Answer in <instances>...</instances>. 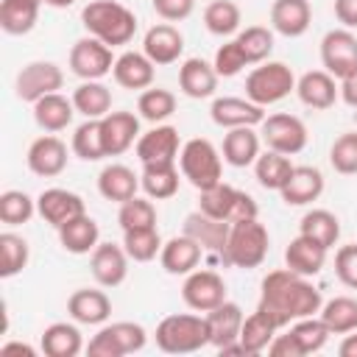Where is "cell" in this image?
<instances>
[{"mask_svg":"<svg viewBox=\"0 0 357 357\" xmlns=\"http://www.w3.org/2000/svg\"><path fill=\"white\" fill-rule=\"evenodd\" d=\"M237 42L248 59V64H259L271 56L273 50V33L265 28V25H248L245 31L237 33Z\"/></svg>","mask_w":357,"mask_h":357,"instance_id":"49","label":"cell"},{"mask_svg":"<svg viewBox=\"0 0 357 357\" xmlns=\"http://www.w3.org/2000/svg\"><path fill=\"white\" fill-rule=\"evenodd\" d=\"M178 167H181V176L201 192V190H209L215 187L218 181H223V162H220V153L218 148L204 139V137H195V139H187L178 151Z\"/></svg>","mask_w":357,"mask_h":357,"instance_id":"5","label":"cell"},{"mask_svg":"<svg viewBox=\"0 0 357 357\" xmlns=\"http://www.w3.org/2000/svg\"><path fill=\"white\" fill-rule=\"evenodd\" d=\"M321 64L329 75L343 81L357 70V36L349 28H332L321 39Z\"/></svg>","mask_w":357,"mask_h":357,"instance_id":"9","label":"cell"},{"mask_svg":"<svg viewBox=\"0 0 357 357\" xmlns=\"http://www.w3.org/2000/svg\"><path fill=\"white\" fill-rule=\"evenodd\" d=\"M296 89V75L284 61H262L245 78V98L262 109L284 100Z\"/></svg>","mask_w":357,"mask_h":357,"instance_id":"6","label":"cell"},{"mask_svg":"<svg viewBox=\"0 0 357 357\" xmlns=\"http://www.w3.org/2000/svg\"><path fill=\"white\" fill-rule=\"evenodd\" d=\"M257 156H259V134L254 131V126H240L226 131L223 162H229L231 167H248L257 162Z\"/></svg>","mask_w":357,"mask_h":357,"instance_id":"32","label":"cell"},{"mask_svg":"<svg viewBox=\"0 0 357 357\" xmlns=\"http://www.w3.org/2000/svg\"><path fill=\"white\" fill-rule=\"evenodd\" d=\"M329 165L340 176H354L357 173V131L340 134L332 148H329Z\"/></svg>","mask_w":357,"mask_h":357,"instance_id":"51","label":"cell"},{"mask_svg":"<svg viewBox=\"0 0 357 357\" xmlns=\"http://www.w3.org/2000/svg\"><path fill=\"white\" fill-rule=\"evenodd\" d=\"M81 22L89 31V36L106 42L109 47L128 45L137 31V17L131 8H126L117 0H92L81 11Z\"/></svg>","mask_w":357,"mask_h":357,"instance_id":"2","label":"cell"},{"mask_svg":"<svg viewBox=\"0 0 357 357\" xmlns=\"http://www.w3.org/2000/svg\"><path fill=\"white\" fill-rule=\"evenodd\" d=\"M36 212V201L22 192V190H6L0 195V220L6 226H20V223H28Z\"/></svg>","mask_w":357,"mask_h":357,"instance_id":"48","label":"cell"},{"mask_svg":"<svg viewBox=\"0 0 357 357\" xmlns=\"http://www.w3.org/2000/svg\"><path fill=\"white\" fill-rule=\"evenodd\" d=\"M139 176L128 167V165H120V162H112L106 165L100 173H98V192L106 198V201H114V204H126L137 195L139 190Z\"/></svg>","mask_w":357,"mask_h":357,"instance_id":"28","label":"cell"},{"mask_svg":"<svg viewBox=\"0 0 357 357\" xmlns=\"http://www.w3.org/2000/svg\"><path fill=\"white\" fill-rule=\"evenodd\" d=\"M276 324L262 312H251L245 321H243V329H240V346L245 349V354H259L271 346V340L276 337Z\"/></svg>","mask_w":357,"mask_h":357,"instance_id":"40","label":"cell"},{"mask_svg":"<svg viewBox=\"0 0 357 357\" xmlns=\"http://www.w3.org/2000/svg\"><path fill=\"white\" fill-rule=\"evenodd\" d=\"M298 234L321 243L324 248H332L340 237V220L329 209H310L298 223Z\"/></svg>","mask_w":357,"mask_h":357,"instance_id":"39","label":"cell"},{"mask_svg":"<svg viewBox=\"0 0 357 357\" xmlns=\"http://www.w3.org/2000/svg\"><path fill=\"white\" fill-rule=\"evenodd\" d=\"M218 78H220V75L215 73V67H212L209 61L198 59V56L187 59V61L178 67V86H181V92H184L187 98H195V100L212 98L215 89H218Z\"/></svg>","mask_w":357,"mask_h":357,"instance_id":"29","label":"cell"},{"mask_svg":"<svg viewBox=\"0 0 357 357\" xmlns=\"http://www.w3.org/2000/svg\"><path fill=\"white\" fill-rule=\"evenodd\" d=\"M56 231H59V243L70 254H92L95 245H98V240H100V229H98V223L86 212L78 215V218H73V220H67Z\"/></svg>","mask_w":357,"mask_h":357,"instance_id":"33","label":"cell"},{"mask_svg":"<svg viewBox=\"0 0 357 357\" xmlns=\"http://www.w3.org/2000/svg\"><path fill=\"white\" fill-rule=\"evenodd\" d=\"M151 6L165 22H178L192 14L195 0H151Z\"/></svg>","mask_w":357,"mask_h":357,"instance_id":"55","label":"cell"},{"mask_svg":"<svg viewBox=\"0 0 357 357\" xmlns=\"http://www.w3.org/2000/svg\"><path fill=\"white\" fill-rule=\"evenodd\" d=\"M81 349H84V340L75 324L56 321L42 332V351L47 357H75L81 354Z\"/></svg>","mask_w":357,"mask_h":357,"instance_id":"34","label":"cell"},{"mask_svg":"<svg viewBox=\"0 0 357 357\" xmlns=\"http://www.w3.org/2000/svg\"><path fill=\"white\" fill-rule=\"evenodd\" d=\"M268 245H271L268 229H265L257 218L237 220V223H231V229H229L223 262H229V265H234V268H245V271H248V268H257V265H262V259L268 257Z\"/></svg>","mask_w":357,"mask_h":357,"instance_id":"4","label":"cell"},{"mask_svg":"<svg viewBox=\"0 0 357 357\" xmlns=\"http://www.w3.org/2000/svg\"><path fill=\"white\" fill-rule=\"evenodd\" d=\"M112 67H114L112 47L95 36L78 39L70 50V70L81 81H100L103 75L112 73Z\"/></svg>","mask_w":357,"mask_h":357,"instance_id":"10","label":"cell"},{"mask_svg":"<svg viewBox=\"0 0 357 357\" xmlns=\"http://www.w3.org/2000/svg\"><path fill=\"white\" fill-rule=\"evenodd\" d=\"M109 332L114 335L123 357L139 351L145 346V340H148V332L139 324H134V321H114V324H109Z\"/></svg>","mask_w":357,"mask_h":357,"instance_id":"53","label":"cell"},{"mask_svg":"<svg viewBox=\"0 0 357 357\" xmlns=\"http://www.w3.org/2000/svg\"><path fill=\"white\" fill-rule=\"evenodd\" d=\"M259 137L271 151H279L284 156H293L307 148V126L296 114H268L259 123Z\"/></svg>","mask_w":357,"mask_h":357,"instance_id":"8","label":"cell"},{"mask_svg":"<svg viewBox=\"0 0 357 357\" xmlns=\"http://www.w3.org/2000/svg\"><path fill=\"white\" fill-rule=\"evenodd\" d=\"M117 223L123 231H131V229H151L156 226V206L145 198H131L126 204H120V212H117Z\"/></svg>","mask_w":357,"mask_h":357,"instance_id":"50","label":"cell"},{"mask_svg":"<svg viewBox=\"0 0 357 357\" xmlns=\"http://www.w3.org/2000/svg\"><path fill=\"white\" fill-rule=\"evenodd\" d=\"M73 103H75V112L84 114L86 120H100L112 112V92L100 81H84L75 86Z\"/></svg>","mask_w":357,"mask_h":357,"instance_id":"35","label":"cell"},{"mask_svg":"<svg viewBox=\"0 0 357 357\" xmlns=\"http://www.w3.org/2000/svg\"><path fill=\"white\" fill-rule=\"evenodd\" d=\"M162 245H165V243H162L156 226L123 231V248H126V254H128L134 262H151V259L162 251Z\"/></svg>","mask_w":357,"mask_h":357,"instance_id":"45","label":"cell"},{"mask_svg":"<svg viewBox=\"0 0 357 357\" xmlns=\"http://www.w3.org/2000/svg\"><path fill=\"white\" fill-rule=\"evenodd\" d=\"M245 64H248V59H245V53H243V47H240L237 39L223 42V45L218 47V53H215V61H212V67H215V73H218L220 78L237 75Z\"/></svg>","mask_w":357,"mask_h":357,"instance_id":"52","label":"cell"},{"mask_svg":"<svg viewBox=\"0 0 357 357\" xmlns=\"http://www.w3.org/2000/svg\"><path fill=\"white\" fill-rule=\"evenodd\" d=\"M321 290L310 282V276H301L290 268H279L262 279L257 310H262L282 329L298 318L321 312Z\"/></svg>","mask_w":357,"mask_h":357,"instance_id":"1","label":"cell"},{"mask_svg":"<svg viewBox=\"0 0 357 357\" xmlns=\"http://www.w3.org/2000/svg\"><path fill=\"white\" fill-rule=\"evenodd\" d=\"M0 351H3V354H28V357H33V354H36V349H33V346H28V343H3V346H0Z\"/></svg>","mask_w":357,"mask_h":357,"instance_id":"61","label":"cell"},{"mask_svg":"<svg viewBox=\"0 0 357 357\" xmlns=\"http://www.w3.org/2000/svg\"><path fill=\"white\" fill-rule=\"evenodd\" d=\"M42 0H3L0 3V28L11 36H22L36 25Z\"/></svg>","mask_w":357,"mask_h":357,"instance_id":"37","label":"cell"},{"mask_svg":"<svg viewBox=\"0 0 357 357\" xmlns=\"http://www.w3.org/2000/svg\"><path fill=\"white\" fill-rule=\"evenodd\" d=\"M312 22V8L310 0H273L271 6V25L276 33L296 39L301 33H307Z\"/></svg>","mask_w":357,"mask_h":357,"instance_id":"26","label":"cell"},{"mask_svg":"<svg viewBox=\"0 0 357 357\" xmlns=\"http://www.w3.org/2000/svg\"><path fill=\"white\" fill-rule=\"evenodd\" d=\"M73 114H75V103L73 98H64L61 92H50L33 103V120L47 134L64 131L73 123Z\"/></svg>","mask_w":357,"mask_h":357,"instance_id":"30","label":"cell"},{"mask_svg":"<svg viewBox=\"0 0 357 357\" xmlns=\"http://www.w3.org/2000/svg\"><path fill=\"white\" fill-rule=\"evenodd\" d=\"M337 354H340V357H357V335H349V332H346V337H343L340 346H337Z\"/></svg>","mask_w":357,"mask_h":357,"instance_id":"60","label":"cell"},{"mask_svg":"<svg viewBox=\"0 0 357 357\" xmlns=\"http://www.w3.org/2000/svg\"><path fill=\"white\" fill-rule=\"evenodd\" d=\"M229 229H231V223H226V220H218V218H209L206 212H190L187 218H184V234H190L204 251H212V254H218V257H223V251H226V240H229Z\"/></svg>","mask_w":357,"mask_h":357,"instance_id":"20","label":"cell"},{"mask_svg":"<svg viewBox=\"0 0 357 357\" xmlns=\"http://www.w3.org/2000/svg\"><path fill=\"white\" fill-rule=\"evenodd\" d=\"M139 184H142V190H145L148 198H156V201L173 198L178 192V170H176V162L142 165Z\"/></svg>","mask_w":357,"mask_h":357,"instance_id":"36","label":"cell"},{"mask_svg":"<svg viewBox=\"0 0 357 357\" xmlns=\"http://www.w3.org/2000/svg\"><path fill=\"white\" fill-rule=\"evenodd\" d=\"M45 6H53V8H70L75 0H42Z\"/></svg>","mask_w":357,"mask_h":357,"instance_id":"62","label":"cell"},{"mask_svg":"<svg viewBox=\"0 0 357 357\" xmlns=\"http://www.w3.org/2000/svg\"><path fill=\"white\" fill-rule=\"evenodd\" d=\"M36 212L45 223H50L53 229H61L67 220L84 215L86 206H84V198L78 192H70L64 187H47L36 198Z\"/></svg>","mask_w":357,"mask_h":357,"instance_id":"13","label":"cell"},{"mask_svg":"<svg viewBox=\"0 0 357 357\" xmlns=\"http://www.w3.org/2000/svg\"><path fill=\"white\" fill-rule=\"evenodd\" d=\"M340 98H343L349 106L357 109V70L340 81Z\"/></svg>","mask_w":357,"mask_h":357,"instance_id":"59","label":"cell"},{"mask_svg":"<svg viewBox=\"0 0 357 357\" xmlns=\"http://www.w3.org/2000/svg\"><path fill=\"white\" fill-rule=\"evenodd\" d=\"M28 170L33 176H42V178H53L59 176L64 167H67V145L53 137V134H45V137H36L28 148Z\"/></svg>","mask_w":357,"mask_h":357,"instance_id":"17","label":"cell"},{"mask_svg":"<svg viewBox=\"0 0 357 357\" xmlns=\"http://www.w3.org/2000/svg\"><path fill=\"white\" fill-rule=\"evenodd\" d=\"M204 25L215 36H231L240 31V8L231 0H212L204 8Z\"/></svg>","mask_w":357,"mask_h":357,"instance_id":"43","label":"cell"},{"mask_svg":"<svg viewBox=\"0 0 357 357\" xmlns=\"http://www.w3.org/2000/svg\"><path fill=\"white\" fill-rule=\"evenodd\" d=\"M335 273L337 279L357 290V243H349V245H340L337 254H335Z\"/></svg>","mask_w":357,"mask_h":357,"instance_id":"54","label":"cell"},{"mask_svg":"<svg viewBox=\"0 0 357 357\" xmlns=\"http://www.w3.org/2000/svg\"><path fill=\"white\" fill-rule=\"evenodd\" d=\"M156 346L165 354H192L209 346L206 315L195 312H173L156 324Z\"/></svg>","mask_w":357,"mask_h":357,"instance_id":"3","label":"cell"},{"mask_svg":"<svg viewBox=\"0 0 357 357\" xmlns=\"http://www.w3.org/2000/svg\"><path fill=\"white\" fill-rule=\"evenodd\" d=\"M198 209L206 212L209 218H218L226 223H237V220H248V218L259 215V206L248 192H243L231 184H223V181H218L209 190H201Z\"/></svg>","mask_w":357,"mask_h":357,"instance_id":"7","label":"cell"},{"mask_svg":"<svg viewBox=\"0 0 357 357\" xmlns=\"http://www.w3.org/2000/svg\"><path fill=\"white\" fill-rule=\"evenodd\" d=\"M201 254H204V248H201L190 234L181 231V234L170 237V240L162 245L159 262H162V268H165L167 273H173V276H187V273H192V271L198 268Z\"/></svg>","mask_w":357,"mask_h":357,"instance_id":"23","label":"cell"},{"mask_svg":"<svg viewBox=\"0 0 357 357\" xmlns=\"http://www.w3.org/2000/svg\"><path fill=\"white\" fill-rule=\"evenodd\" d=\"M321 192H324V173L318 167H312V165L293 167L290 178L279 190V195H282V201L287 206H307V204L318 201Z\"/></svg>","mask_w":357,"mask_h":357,"instance_id":"21","label":"cell"},{"mask_svg":"<svg viewBox=\"0 0 357 357\" xmlns=\"http://www.w3.org/2000/svg\"><path fill=\"white\" fill-rule=\"evenodd\" d=\"M326 251H329V248H324L321 243H315V240L298 234V237H293L290 245L284 248V265H287L290 271L301 273V276H315V273H321V268H324V262H326Z\"/></svg>","mask_w":357,"mask_h":357,"instance_id":"31","label":"cell"},{"mask_svg":"<svg viewBox=\"0 0 357 357\" xmlns=\"http://www.w3.org/2000/svg\"><path fill=\"white\" fill-rule=\"evenodd\" d=\"M64 84V73L53 61H31L17 73V98L25 103H36L39 98L59 92Z\"/></svg>","mask_w":357,"mask_h":357,"instance_id":"11","label":"cell"},{"mask_svg":"<svg viewBox=\"0 0 357 357\" xmlns=\"http://www.w3.org/2000/svg\"><path fill=\"white\" fill-rule=\"evenodd\" d=\"M176 156H178V128L156 123L151 131L139 134V139H137V159L142 165L176 162Z\"/></svg>","mask_w":357,"mask_h":357,"instance_id":"16","label":"cell"},{"mask_svg":"<svg viewBox=\"0 0 357 357\" xmlns=\"http://www.w3.org/2000/svg\"><path fill=\"white\" fill-rule=\"evenodd\" d=\"M321 321L329 326L332 335H346L357 329V298L351 296H335L326 304H321Z\"/></svg>","mask_w":357,"mask_h":357,"instance_id":"41","label":"cell"},{"mask_svg":"<svg viewBox=\"0 0 357 357\" xmlns=\"http://www.w3.org/2000/svg\"><path fill=\"white\" fill-rule=\"evenodd\" d=\"M181 298L195 312H209L226 301V282L215 271H192L181 284Z\"/></svg>","mask_w":357,"mask_h":357,"instance_id":"12","label":"cell"},{"mask_svg":"<svg viewBox=\"0 0 357 357\" xmlns=\"http://www.w3.org/2000/svg\"><path fill=\"white\" fill-rule=\"evenodd\" d=\"M290 335L296 337V343L301 346L304 354H312V351H321L326 346L332 332H329V326L321 318L307 315V318H298V321L290 324Z\"/></svg>","mask_w":357,"mask_h":357,"instance_id":"47","label":"cell"},{"mask_svg":"<svg viewBox=\"0 0 357 357\" xmlns=\"http://www.w3.org/2000/svg\"><path fill=\"white\" fill-rule=\"evenodd\" d=\"M293 162H290V156H284V153H279V151H265V153H259L257 156V162H254V176H257V181L265 187V190H282L284 187V181L290 178V173H293Z\"/></svg>","mask_w":357,"mask_h":357,"instance_id":"38","label":"cell"},{"mask_svg":"<svg viewBox=\"0 0 357 357\" xmlns=\"http://www.w3.org/2000/svg\"><path fill=\"white\" fill-rule=\"evenodd\" d=\"M296 95L310 109H329L340 95V84L326 70H310L296 81Z\"/></svg>","mask_w":357,"mask_h":357,"instance_id":"22","label":"cell"},{"mask_svg":"<svg viewBox=\"0 0 357 357\" xmlns=\"http://www.w3.org/2000/svg\"><path fill=\"white\" fill-rule=\"evenodd\" d=\"M67 312L75 324H86V326H98L106 324L112 315V298L103 290H89L81 287L67 298Z\"/></svg>","mask_w":357,"mask_h":357,"instance_id":"24","label":"cell"},{"mask_svg":"<svg viewBox=\"0 0 357 357\" xmlns=\"http://www.w3.org/2000/svg\"><path fill=\"white\" fill-rule=\"evenodd\" d=\"M268 354L271 357H304V351H301V346L296 343V337L287 332V335H276L273 340H271V346H268Z\"/></svg>","mask_w":357,"mask_h":357,"instance_id":"57","label":"cell"},{"mask_svg":"<svg viewBox=\"0 0 357 357\" xmlns=\"http://www.w3.org/2000/svg\"><path fill=\"white\" fill-rule=\"evenodd\" d=\"M209 117L220 128H240V126H259L265 120V112H262L259 103H254L248 98L223 95V98H215L212 100Z\"/></svg>","mask_w":357,"mask_h":357,"instance_id":"14","label":"cell"},{"mask_svg":"<svg viewBox=\"0 0 357 357\" xmlns=\"http://www.w3.org/2000/svg\"><path fill=\"white\" fill-rule=\"evenodd\" d=\"M142 53L153 61V64H173L178 61V56L184 53V36L176 25L170 22H156L145 31L142 39Z\"/></svg>","mask_w":357,"mask_h":357,"instance_id":"18","label":"cell"},{"mask_svg":"<svg viewBox=\"0 0 357 357\" xmlns=\"http://www.w3.org/2000/svg\"><path fill=\"white\" fill-rule=\"evenodd\" d=\"M0 254H3L0 276H3V279H11V276H17V273L28 265L31 248H28L25 237H20V234H14V231H3V234H0Z\"/></svg>","mask_w":357,"mask_h":357,"instance_id":"46","label":"cell"},{"mask_svg":"<svg viewBox=\"0 0 357 357\" xmlns=\"http://www.w3.org/2000/svg\"><path fill=\"white\" fill-rule=\"evenodd\" d=\"M204 315H206V326H209V343H212L218 351H220L223 346L240 340V329H243V321H245L240 304L223 301V304H218L215 310H209V312H204Z\"/></svg>","mask_w":357,"mask_h":357,"instance_id":"25","label":"cell"},{"mask_svg":"<svg viewBox=\"0 0 357 357\" xmlns=\"http://www.w3.org/2000/svg\"><path fill=\"white\" fill-rule=\"evenodd\" d=\"M128 254L123 245L117 243H98L92 257H89V268H92V276L100 287H117L126 282L128 276Z\"/></svg>","mask_w":357,"mask_h":357,"instance_id":"15","label":"cell"},{"mask_svg":"<svg viewBox=\"0 0 357 357\" xmlns=\"http://www.w3.org/2000/svg\"><path fill=\"white\" fill-rule=\"evenodd\" d=\"M73 153L84 162H98L106 156L100 120H84L73 134Z\"/></svg>","mask_w":357,"mask_h":357,"instance_id":"44","label":"cell"},{"mask_svg":"<svg viewBox=\"0 0 357 357\" xmlns=\"http://www.w3.org/2000/svg\"><path fill=\"white\" fill-rule=\"evenodd\" d=\"M156 64L145 56V53H137V50H126L114 59V67H112V75L114 81L123 86V89H148L153 84V70Z\"/></svg>","mask_w":357,"mask_h":357,"instance_id":"27","label":"cell"},{"mask_svg":"<svg viewBox=\"0 0 357 357\" xmlns=\"http://www.w3.org/2000/svg\"><path fill=\"white\" fill-rule=\"evenodd\" d=\"M86 354L89 357H123V351H120L114 335L109 332V326H103V329H98V335H92L89 346H86Z\"/></svg>","mask_w":357,"mask_h":357,"instance_id":"56","label":"cell"},{"mask_svg":"<svg viewBox=\"0 0 357 357\" xmlns=\"http://www.w3.org/2000/svg\"><path fill=\"white\" fill-rule=\"evenodd\" d=\"M137 112L148 123H162L176 112V95L162 86H148L137 98Z\"/></svg>","mask_w":357,"mask_h":357,"instance_id":"42","label":"cell"},{"mask_svg":"<svg viewBox=\"0 0 357 357\" xmlns=\"http://www.w3.org/2000/svg\"><path fill=\"white\" fill-rule=\"evenodd\" d=\"M335 17L343 28H357V0H335Z\"/></svg>","mask_w":357,"mask_h":357,"instance_id":"58","label":"cell"},{"mask_svg":"<svg viewBox=\"0 0 357 357\" xmlns=\"http://www.w3.org/2000/svg\"><path fill=\"white\" fill-rule=\"evenodd\" d=\"M100 131L106 156H120L139 139V117L134 112H109L100 117Z\"/></svg>","mask_w":357,"mask_h":357,"instance_id":"19","label":"cell"}]
</instances>
